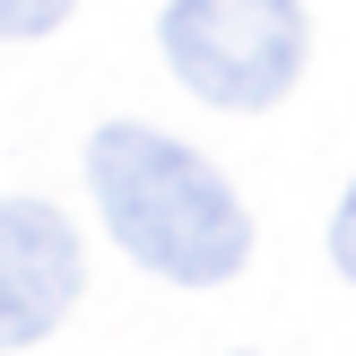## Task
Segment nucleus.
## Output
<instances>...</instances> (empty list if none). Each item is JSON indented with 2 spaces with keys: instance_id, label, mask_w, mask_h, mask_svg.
<instances>
[{
  "instance_id": "f257e3e1",
  "label": "nucleus",
  "mask_w": 356,
  "mask_h": 356,
  "mask_svg": "<svg viewBox=\"0 0 356 356\" xmlns=\"http://www.w3.org/2000/svg\"><path fill=\"white\" fill-rule=\"evenodd\" d=\"M87 191H96L113 243L139 270L174 278V287H218L252 252V218H243L235 183L209 165L200 148L148 131V122H104L87 148Z\"/></svg>"
},
{
  "instance_id": "f03ea898",
  "label": "nucleus",
  "mask_w": 356,
  "mask_h": 356,
  "mask_svg": "<svg viewBox=\"0 0 356 356\" xmlns=\"http://www.w3.org/2000/svg\"><path fill=\"white\" fill-rule=\"evenodd\" d=\"M156 44L200 104L261 113L305 70V9L296 0H165Z\"/></svg>"
},
{
  "instance_id": "7ed1b4c3",
  "label": "nucleus",
  "mask_w": 356,
  "mask_h": 356,
  "mask_svg": "<svg viewBox=\"0 0 356 356\" xmlns=\"http://www.w3.org/2000/svg\"><path fill=\"white\" fill-rule=\"evenodd\" d=\"M87 287L79 226L52 200H0V348H35L70 322Z\"/></svg>"
},
{
  "instance_id": "20e7f679",
  "label": "nucleus",
  "mask_w": 356,
  "mask_h": 356,
  "mask_svg": "<svg viewBox=\"0 0 356 356\" xmlns=\"http://www.w3.org/2000/svg\"><path fill=\"white\" fill-rule=\"evenodd\" d=\"M70 9H79V0H0V35H9V44H26V35H52Z\"/></svg>"
},
{
  "instance_id": "39448f33",
  "label": "nucleus",
  "mask_w": 356,
  "mask_h": 356,
  "mask_svg": "<svg viewBox=\"0 0 356 356\" xmlns=\"http://www.w3.org/2000/svg\"><path fill=\"white\" fill-rule=\"evenodd\" d=\"M330 261H339V278L356 287V183L339 191V218H330Z\"/></svg>"
}]
</instances>
